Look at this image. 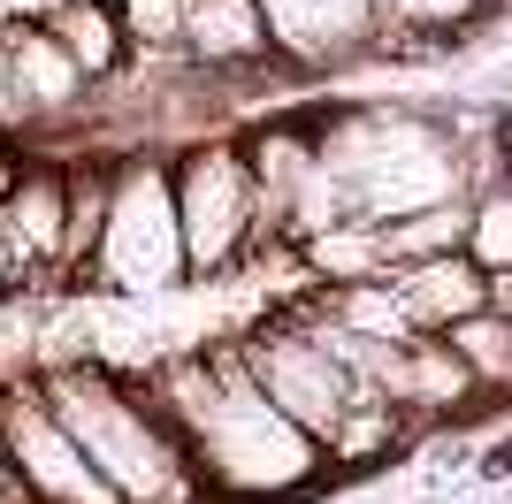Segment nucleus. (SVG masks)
<instances>
[{
	"label": "nucleus",
	"instance_id": "obj_10",
	"mask_svg": "<svg viewBox=\"0 0 512 504\" xmlns=\"http://www.w3.org/2000/svg\"><path fill=\"white\" fill-rule=\"evenodd\" d=\"M398 298H406V314L421 336H444L451 321H467L490 306V275L474 268V252H436V260H406V268H390Z\"/></svg>",
	"mask_w": 512,
	"mask_h": 504
},
{
	"label": "nucleus",
	"instance_id": "obj_18",
	"mask_svg": "<svg viewBox=\"0 0 512 504\" xmlns=\"http://www.w3.org/2000/svg\"><path fill=\"white\" fill-rule=\"evenodd\" d=\"M490 306H497V314H512V268L490 275Z\"/></svg>",
	"mask_w": 512,
	"mask_h": 504
},
{
	"label": "nucleus",
	"instance_id": "obj_2",
	"mask_svg": "<svg viewBox=\"0 0 512 504\" xmlns=\"http://www.w3.org/2000/svg\"><path fill=\"white\" fill-rule=\"evenodd\" d=\"M46 405L62 413V428L85 443V459L123 489V504H214L192 466V443L176 436V420L153 405L146 375L107 367V359H46L31 367Z\"/></svg>",
	"mask_w": 512,
	"mask_h": 504
},
{
	"label": "nucleus",
	"instance_id": "obj_4",
	"mask_svg": "<svg viewBox=\"0 0 512 504\" xmlns=\"http://www.w3.org/2000/svg\"><path fill=\"white\" fill-rule=\"evenodd\" d=\"M176 222H184V260L199 283H222L245 260H260V184L245 138L207 130L176 153Z\"/></svg>",
	"mask_w": 512,
	"mask_h": 504
},
{
	"label": "nucleus",
	"instance_id": "obj_5",
	"mask_svg": "<svg viewBox=\"0 0 512 504\" xmlns=\"http://www.w3.org/2000/svg\"><path fill=\"white\" fill-rule=\"evenodd\" d=\"M0 459L16 466V482L31 504H123V489L85 459V443L62 428V413L46 405L31 367L0 375Z\"/></svg>",
	"mask_w": 512,
	"mask_h": 504
},
{
	"label": "nucleus",
	"instance_id": "obj_3",
	"mask_svg": "<svg viewBox=\"0 0 512 504\" xmlns=\"http://www.w3.org/2000/svg\"><path fill=\"white\" fill-rule=\"evenodd\" d=\"M176 283H192L184 260V222H176V161L161 146L115 153V191H107V230L85 268V291L100 298H169ZM77 291V298H85Z\"/></svg>",
	"mask_w": 512,
	"mask_h": 504
},
{
	"label": "nucleus",
	"instance_id": "obj_12",
	"mask_svg": "<svg viewBox=\"0 0 512 504\" xmlns=\"http://www.w3.org/2000/svg\"><path fill=\"white\" fill-rule=\"evenodd\" d=\"M299 260H306V275H314V291H329V283H367V275H390L383 230H375L367 214H344V222H329V230L299 237Z\"/></svg>",
	"mask_w": 512,
	"mask_h": 504
},
{
	"label": "nucleus",
	"instance_id": "obj_9",
	"mask_svg": "<svg viewBox=\"0 0 512 504\" xmlns=\"http://www.w3.org/2000/svg\"><path fill=\"white\" fill-rule=\"evenodd\" d=\"M184 62L199 77H260V69H283L260 0H192L184 8Z\"/></svg>",
	"mask_w": 512,
	"mask_h": 504
},
{
	"label": "nucleus",
	"instance_id": "obj_7",
	"mask_svg": "<svg viewBox=\"0 0 512 504\" xmlns=\"http://www.w3.org/2000/svg\"><path fill=\"white\" fill-rule=\"evenodd\" d=\"M0 54H8V84H16L23 107V138H62V130H85L92 107V77L62 54V39L46 31L31 8L23 16H0Z\"/></svg>",
	"mask_w": 512,
	"mask_h": 504
},
{
	"label": "nucleus",
	"instance_id": "obj_15",
	"mask_svg": "<svg viewBox=\"0 0 512 504\" xmlns=\"http://www.w3.org/2000/svg\"><path fill=\"white\" fill-rule=\"evenodd\" d=\"M467 252H474V268H482V275L512 268V176L467 199Z\"/></svg>",
	"mask_w": 512,
	"mask_h": 504
},
{
	"label": "nucleus",
	"instance_id": "obj_8",
	"mask_svg": "<svg viewBox=\"0 0 512 504\" xmlns=\"http://www.w3.org/2000/svg\"><path fill=\"white\" fill-rule=\"evenodd\" d=\"M268 16V39H276V62L291 77H329V69L375 54V0H260Z\"/></svg>",
	"mask_w": 512,
	"mask_h": 504
},
{
	"label": "nucleus",
	"instance_id": "obj_13",
	"mask_svg": "<svg viewBox=\"0 0 512 504\" xmlns=\"http://www.w3.org/2000/svg\"><path fill=\"white\" fill-rule=\"evenodd\" d=\"M375 230H383L390 268L459 252V245H467V191H459V199H436V207H413V214H390V222H375Z\"/></svg>",
	"mask_w": 512,
	"mask_h": 504
},
{
	"label": "nucleus",
	"instance_id": "obj_14",
	"mask_svg": "<svg viewBox=\"0 0 512 504\" xmlns=\"http://www.w3.org/2000/svg\"><path fill=\"white\" fill-rule=\"evenodd\" d=\"M451 352L467 359V375L482 398H512V314H497V306H482V314L451 321Z\"/></svg>",
	"mask_w": 512,
	"mask_h": 504
},
{
	"label": "nucleus",
	"instance_id": "obj_16",
	"mask_svg": "<svg viewBox=\"0 0 512 504\" xmlns=\"http://www.w3.org/2000/svg\"><path fill=\"white\" fill-rule=\"evenodd\" d=\"M138 54H184V8L192 0H115Z\"/></svg>",
	"mask_w": 512,
	"mask_h": 504
},
{
	"label": "nucleus",
	"instance_id": "obj_1",
	"mask_svg": "<svg viewBox=\"0 0 512 504\" xmlns=\"http://www.w3.org/2000/svg\"><path fill=\"white\" fill-rule=\"evenodd\" d=\"M153 405L192 443V466L214 504H283L329 474L321 443L253 382L245 352L230 344H176L153 367H138Z\"/></svg>",
	"mask_w": 512,
	"mask_h": 504
},
{
	"label": "nucleus",
	"instance_id": "obj_6",
	"mask_svg": "<svg viewBox=\"0 0 512 504\" xmlns=\"http://www.w3.org/2000/svg\"><path fill=\"white\" fill-rule=\"evenodd\" d=\"M237 352H245L253 382H260V390H268L291 420H299L306 436L329 443V428H337L344 405H352V375H344V359L314 336V321H299V314H283V306H276L260 329L237 336Z\"/></svg>",
	"mask_w": 512,
	"mask_h": 504
},
{
	"label": "nucleus",
	"instance_id": "obj_11",
	"mask_svg": "<svg viewBox=\"0 0 512 504\" xmlns=\"http://www.w3.org/2000/svg\"><path fill=\"white\" fill-rule=\"evenodd\" d=\"M39 23L62 39L69 62L92 77V92H100V84H115V77L130 69V54H138V46H130V31H123V8H115V0H46Z\"/></svg>",
	"mask_w": 512,
	"mask_h": 504
},
{
	"label": "nucleus",
	"instance_id": "obj_17",
	"mask_svg": "<svg viewBox=\"0 0 512 504\" xmlns=\"http://www.w3.org/2000/svg\"><path fill=\"white\" fill-rule=\"evenodd\" d=\"M23 138V107H16V84H8V54H0V146Z\"/></svg>",
	"mask_w": 512,
	"mask_h": 504
}]
</instances>
